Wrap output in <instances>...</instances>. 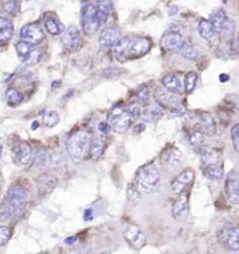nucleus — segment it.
<instances>
[{
  "instance_id": "22",
  "label": "nucleus",
  "mask_w": 239,
  "mask_h": 254,
  "mask_svg": "<svg viewBox=\"0 0 239 254\" xmlns=\"http://www.w3.org/2000/svg\"><path fill=\"white\" fill-rule=\"evenodd\" d=\"M198 31L201 38L208 42L213 40L218 35L213 24L209 20H201L198 25Z\"/></svg>"
},
{
  "instance_id": "37",
  "label": "nucleus",
  "mask_w": 239,
  "mask_h": 254,
  "mask_svg": "<svg viewBox=\"0 0 239 254\" xmlns=\"http://www.w3.org/2000/svg\"><path fill=\"white\" fill-rule=\"evenodd\" d=\"M3 10L10 15H16L19 11L18 0H1Z\"/></svg>"
},
{
  "instance_id": "27",
  "label": "nucleus",
  "mask_w": 239,
  "mask_h": 254,
  "mask_svg": "<svg viewBox=\"0 0 239 254\" xmlns=\"http://www.w3.org/2000/svg\"><path fill=\"white\" fill-rule=\"evenodd\" d=\"M16 158L21 164L27 165L31 161L32 149L31 146L26 142L18 145L16 149Z\"/></svg>"
},
{
  "instance_id": "43",
  "label": "nucleus",
  "mask_w": 239,
  "mask_h": 254,
  "mask_svg": "<svg viewBox=\"0 0 239 254\" xmlns=\"http://www.w3.org/2000/svg\"><path fill=\"white\" fill-rule=\"evenodd\" d=\"M139 105H140L136 101L131 102L129 107V110H128V112H129V115L131 117L135 118V119H137L138 117H140V115H141V110H140Z\"/></svg>"
},
{
  "instance_id": "32",
  "label": "nucleus",
  "mask_w": 239,
  "mask_h": 254,
  "mask_svg": "<svg viewBox=\"0 0 239 254\" xmlns=\"http://www.w3.org/2000/svg\"><path fill=\"white\" fill-rule=\"evenodd\" d=\"M46 29L52 35H58L65 31V27L59 20L49 18L45 22Z\"/></svg>"
},
{
  "instance_id": "35",
  "label": "nucleus",
  "mask_w": 239,
  "mask_h": 254,
  "mask_svg": "<svg viewBox=\"0 0 239 254\" xmlns=\"http://www.w3.org/2000/svg\"><path fill=\"white\" fill-rule=\"evenodd\" d=\"M60 121V118L59 114L55 111L47 112L43 118L44 125L49 128H52L57 126L59 124Z\"/></svg>"
},
{
  "instance_id": "40",
  "label": "nucleus",
  "mask_w": 239,
  "mask_h": 254,
  "mask_svg": "<svg viewBox=\"0 0 239 254\" xmlns=\"http://www.w3.org/2000/svg\"><path fill=\"white\" fill-rule=\"evenodd\" d=\"M231 136L234 149L239 153V123L232 127Z\"/></svg>"
},
{
  "instance_id": "53",
  "label": "nucleus",
  "mask_w": 239,
  "mask_h": 254,
  "mask_svg": "<svg viewBox=\"0 0 239 254\" xmlns=\"http://www.w3.org/2000/svg\"><path fill=\"white\" fill-rule=\"evenodd\" d=\"M3 147L1 146H0V157H1V153H2Z\"/></svg>"
},
{
  "instance_id": "19",
  "label": "nucleus",
  "mask_w": 239,
  "mask_h": 254,
  "mask_svg": "<svg viewBox=\"0 0 239 254\" xmlns=\"http://www.w3.org/2000/svg\"><path fill=\"white\" fill-rule=\"evenodd\" d=\"M97 3V19L100 26H102L108 20L114 9V6L111 0H100Z\"/></svg>"
},
{
  "instance_id": "51",
  "label": "nucleus",
  "mask_w": 239,
  "mask_h": 254,
  "mask_svg": "<svg viewBox=\"0 0 239 254\" xmlns=\"http://www.w3.org/2000/svg\"><path fill=\"white\" fill-rule=\"evenodd\" d=\"M39 126V123L37 122H36V121H35V122H34L33 123H32V129H34V130H35V129H37V128H38Z\"/></svg>"
},
{
  "instance_id": "48",
  "label": "nucleus",
  "mask_w": 239,
  "mask_h": 254,
  "mask_svg": "<svg viewBox=\"0 0 239 254\" xmlns=\"http://www.w3.org/2000/svg\"><path fill=\"white\" fill-rule=\"evenodd\" d=\"M76 240H77V237L71 236L65 239V240H64V243H65L66 245H68V246H71V245H72L73 244L76 243Z\"/></svg>"
},
{
  "instance_id": "28",
  "label": "nucleus",
  "mask_w": 239,
  "mask_h": 254,
  "mask_svg": "<svg viewBox=\"0 0 239 254\" xmlns=\"http://www.w3.org/2000/svg\"><path fill=\"white\" fill-rule=\"evenodd\" d=\"M58 179L52 175H47L40 179L39 182V190L43 195L51 193L57 187Z\"/></svg>"
},
{
  "instance_id": "52",
  "label": "nucleus",
  "mask_w": 239,
  "mask_h": 254,
  "mask_svg": "<svg viewBox=\"0 0 239 254\" xmlns=\"http://www.w3.org/2000/svg\"><path fill=\"white\" fill-rule=\"evenodd\" d=\"M100 1V0H81V1L82 2H84V3H90V1Z\"/></svg>"
},
{
  "instance_id": "1",
  "label": "nucleus",
  "mask_w": 239,
  "mask_h": 254,
  "mask_svg": "<svg viewBox=\"0 0 239 254\" xmlns=\"http://www.w3.org/2000/svg\"><path fill=\"white\" fill-rule=\"evenodd\" d=\"M91 137L87 131L77 130L71 134L66 142L68 155L75 163H81L88 157Z\"/></svg>"
},
{
  "instance_id": "30",
  "label": "nucleus",
  "mask_w": 239,
  "mask_h": 254,
  "mask_svg": "<svg viewBox=\"0 0 239 254\" xmlns=\"http://www.w3.org/2000/svg\"><path fill=\"white\" fill-rule=\"evenodd\" d=\"M163 116V112L162 109L158 106H151V107H147L146 110L143 111V118L146 122L155 123L158 122L162 119Z\"/></svg>"
},
{
  "instance_id": "6",
  "label": "nucleus",
  "mask_w": 239,
  "mask_h": 254,
  "mask_svg": "<svg viewBox=\"0 0 239 254\" xmlns=\"http://www.w3.org/2000/svg\"><path fill=\"white\" fill-rule=\"evenodd\" d=\"M82 29L87 35H92L98 30L100 24L97 19V6L93 3H87L81 8Z\"/></svg>"
},
{
  "instance_id": "15",
  "label": "nucleus",
  "mask_w": 239,
  "mask_h": 254,
  "mask_svg": "<svg viewBox=\"0 0 239 254\" xmlns=\"http://www.w3.org/2000/svg\"><path fill=\"white\" fill-rule=\"evenodd\" d=\"M185 41L179 32L172 31L167 32L160 39V47L165 51H175L180 49Z\"/></svg>"
},
{
  "instance_id": "31",
  "label": "nucleus",
  "mask_w": 239,
  "mask_h": 254,
  "mask_svg": "<svg viewBox=\"0 0 239 254\" xmlns=\"http://www.w3.org/2000/svg\"><path fill=\"white\" fill-rule=\"evenodd\" d=\"M177 53L179 56L189 61H194L199 57V51L188 42H185L180 49H178Z\"/></svg>"
},
{
  "instance_id": "23",
  "label": "nucleus",
  "mask_w": 239,
  "mask_h": 254,
  "mask_svg": "<svg viewBox=\"0 0 239 254\" xmlns=\"http://www.w3.org/2000/svg\"><path fill=\"white\" fill-rule=\"evenodd\" d=\"M105 143L101 138H91L90 148H89L88 157L94 161H98L102 158L104 151Z\"/></svg>"
},
{
  "instance_id": "41",
  "label": "nucleus",
  "mask_w": 239,
  "mask_h": 254,
  "mask_svg": "<svg viewBox=\"0 0 239 254\" xmlns=\"http://www.w3.org/2000/svg\"><path fill=\"white\" fill-rule=\"evenodd\" d=\"M11 238V233L7 227L0 226V247L4 246Z\"/></svg>"
},
{
  "instance_id": "21",
  "label": "nucleus",
  "mask_w": 239,
  "mask_h": 254,
  "mask_svg": "<svg viewBox=\"0 0 239 254\" xmlns=\"http://www.w3.org/2000/svg\"><path fill=\"white\" fill-rule=\"evenodd\" d=\"M225 243L230 250H239V227L230 226L226 228Z\"/></svg>"
},
{
  "instance_id": "8",
  "label": "nucleus",
  "mask_w": 239,
  "mask_h": 254,
  "mask_svg": "<svg viewBox=\"0 0 239 254\" xmlns=\"http://www.w3.org/2000/svg\"><path fill=\"white\" fill-rule=\"evenodd\" d=\"M195 180V173L191 168L182 170L172 182V187L174 192L179 195L187 194L189 189L194 184Z\"/></svg>"
},
{
  "instance_id": "36",
  "label": "nucleus",
  "mask_w": 239,
  "mask_h": 254,
  "mask_svg": "<svg viewBox=\"0 0 239 254\" xmlns=\"http://www.w3.org/2000/svg\"><path fill=\"white\" fill-rule=\"evenodd\" d=\"M150 91L148 87L146 85L143 84L139 86L136 92V101L140 105L146 106L149 102Z\"/></svg>"
},
{
  "instance_id": "39",
  "label": "nucleus",
  "mask_w": 239,
  "mask_h": 254,
  "mask_svg": "<svg viewBox=\"0 0 239 254\" xmlns=\"http://www.w3.org/2000/svg\"><path fill=\"white\" fill-rule=\"evenodd\" d=\"M11 208L6 202L1 204L0 206V222H4L9 219L13 214Z\"/></svg>"
},
{
  "instance_id": "33",
  "label": "nucleus",
  "mask_w": 239,
  "mask_h": 254,
  "mask_svg": "<svg viewBox=\"0 0 239 254\" xmlns=\"http://www.w3.org/2000/svg\"><path fill=\"white\" fill-rule=\"evenodd\" d=\"M204 133L201 130L200 127L192 129L189 134V141L191 146L197 150H200L204 143Z\"/></svg>"
},
{
  "instance_id": "47",
  "label": "nucleus",
  "mask_w": 239,
  "mask_h": 254,
  "mask_svg": "<svg viewBox=\"0 0 239 254\" xmlns=\"http://www.w3.org/2000/svg\"><path fill=\"white\" fill-rule=\"evenodd\" d=\"M146 129V126L144 124H139V125L136 126L135 127H134V132L136 133V134H140L143 132Z\"/></svg>"
},
{
  "instance_id": "9",
  "label": "nucleus",
  "mask_w": 239,
  "mask_h": 254,
  "mask_svg": "<svg viewBox=\"0 0 239 254\" xmlns=\"http://www.w3.org/2000/svg\"><path fill=\"white\" fill-rule=\"evenodd\" d=\"M151 47V41L146 37H137L130 38L127 47V60L143 57L150 51Z\"/></svg>"
},
{
  "instance_id": "50",
  "label": "nucleus",
  "mask_w": 239,
  "mask_h": 254,
  "mask_svg": "<svg viewBox=\"0 0 239 254\" xmlns=\"http://www.w3.org/2000/svg\"><path fill=\"white\" fill-rule=\"evenodd\" d=\"M219 78L220 81H221V82L225 83L230 80V76H229V75L227 74H221L220 75Z\"/></svg>"
},
{
  "instance_id": "2",
  "label": "nucleus",
  "mask_w": 239,
  "mask_h": 254,
  "mask_svg": "<svg viewBox=\"0 0 239 254\" xmlns=\"http://www.w3.org/2000/svg\"><path fill=\"white\" fill-rule=\"evenodd\" d=\"M136 187L145 193H153L160 188L161 175L154 163L143 165L136 173Z\"/></svg>"
},
{
  "instance_id": "10",
  "label": "nucleus",
  "mask_w": 239,
  "mask_h": 254,
  "mask_svg": "<svg viewBox=\"0 0 239 254\" xmlns=\"http://www.w3.org/2000/svg\"><path fill=\"white\" fill-rule=\"evenodd\" d=\"M27 201V192L21 187H13L8 190L6 202L13 214L21 212Z\"/></svg>"
},
{
  "instance_id": "44",
  "label": "nucleus",
  "mask_w": 239,
  "mask_h": 254,
  "mask_svg": "<svg viewBox=\"0 0 239 254\" xmlns=\"http://www.w3.org/2000/svg\"><path fill=\"white\" fill-rule=\"evenodd\" d=\"M48 159H49V156H48L47 153L41 151L37 153V156H36V163L38 164L39 166H44L47 164Z\"/></svg>"
},
{
  "instance_id": "3",
  "label": "nucleus",
  "mask_w": 239,
  "mask_h": 254,
  "mask_svg": "<svg viewBox=\"0 0 239 254\" xmlns=\"http://www.w3.org/2000/svg\"><path fill=\"white\" fill-rule=\"evenodd\" d=\"M107 123L111 129L117 134H122L131 125V116L121 105H116L109 111Z\"/></svg>"
},
{
  "instance_id": "46",
  "label": "nucleus",
  "mask_w": 239,
  "mask_h": 254,
  "mask_svg": "<svg viewBox=\"0 0 239 254\" xmlns=\"http://www.w3.org/2000/svg\"><path fill=\"white\" fill-rule=\"evenodd\" d=\"M83 219L85 221H91L93 219V211L91 208L85 209L84 214H83Z\"/></svg>"
},
{
  "instance_id": "38",
  "label": "nucleus",
  "mask_w": 239,
  "mask_h": 254,
  "mask_svg": "<svg viewBox=\"0 0 239 254\" xmlns=\"http://www.w3.org/2000/svg\"><path fill=\"white\" fill-rule=\"evenodd\" d=\"M6 100L8 103L11 106H17L20 105L23 100V95L18 90L10 88L6 93Z\"/></svg>"
},
{
  "instance_id": "5",
  "label": "nucleus",
  "mask_w": 239,
  "mask_h": 254,
  "mask_svg": "<svg viewBox=\"0 0 239 254\" xmlns=\"http://www.w3.org/2000/svg\"><path fill=\"white\" fill-rule=\"evenodd\" d=\"M122 236L129 246L134 250L140 251L146 246L147 239L146 235L139 228L131 223H124L122 228Z\"/></svg>"
},
{
  "instance_id": "29",
  "label": "nucleus",
  "mask_w": 239,
  "mask_h": 254,
  "mask_svg": "<svg viewBox=\"0 0 239 254\" xmlns=\"http://www.w3.org/2000/svg\"><path fill=\"white\" fill-rule=\"evenodd\" d=\"M13 33V25L11 20L0 17V42L9 40Z\"/></svg>"
},
{
  "instance_id": "24",
  "label": "nucleus",
  "mask_w": 239,
  "mask_h": 254,
  "mask_svg": "<svg viewBox=\"0 0 239 254\" xmlns=\"http://www.w3.org/2000/svg\"><path fill=\"white\" fill-rule=\"evenodd\" d=\"M203 173L206 178L213 181H218L223 178L224 169L223 164L220 163H210L205 165Z\"/></svg>"
},
{
  "instance_id": "11",
  "label": "nucleus",
  "mask_w": 239,
  "mask_h": 254,
  "mask_svg": "<svg viewBox=\"0 0 239 254\" xmlns=\"http://www.w3.org/2000/svg\"><path fill=\"white\" fill-rule=\"evenodd\" d=\"M209 20L213 24L218 35L234 30L233 23L229 19L223 8H218L213 10L210 14Z\"/></svg>"
},
{
  "instance_id": "4",
  "label": "nucleus",
  "mask_w": 239,
  "mask_h": 254,
  "mask_svg": "<svg viewBox=\"0 0 239 254\" xmlns=\"http://www.w3.org/2000/svg\"><path fill=\"white\" fill-rule=\"evenodd\" d=\"M16 49L20 61L27 65L37 64L42 59V49L35 44L21 41L16 44Z\"/></svg>"
},
{
  "instance_id": "16",
  "label": "nucleus",
  "mask_w": 239,
  "mask_h": 254,
  "mask_svg": "<svg viewBox=\"0 0 239 254\" xmlns=\"http://www.w3.org/2000/svg\"><path fill=\"white\" fill-rule=\"evenodd\" d=\"M62 43L66 50L76 51L82 45V37L79 30L76 27L70 26L62 37Z\"/></svg>"
},
{
  "instance_id": "13",
  "label": "nucleus",
  "mask_w": 239,
  "mask_h": 254,
  "mask_svg": "<svg viewBox=\"0 0 239 254\" xmlns=\"http://www.w3.org/2000/svg\"><path fill=\"white\" fill-rule=\"evenodd\" d=\"M225 191L227 198L233 204H239V174L232 172L225 181Z\"/></svg>"
},
{
  "instance_id": "18",
  "label": "nucleus",
  "mask_w": 239,
  "mask_h": 254,
  "mask_svg": "<svg viewBox=\"0 0 239 254\" xmlns=\"http://www.w3.org/2000/svg\"><path fill=\"white\" fill-rule=\"evenodd\" d=\"M158 100L160 105L172 111L173 113L180 114L185 112V108L179 99L170 96L166 93L159 95Z\"/></svg>"
},
{
  "instance_id": "17",
  "label": "nucleus",
  "mask_w": 239,
  "mask_h": 254,
  "mask_svg": "<svg viewBox=\"0 0 239 254\" xmlns=\"http://www.w3.org/2000/svg\"><path fill=\"white\" fill-rule=\"evenodd\" d=\"M172 214L174 219L179 221H182L187 217L189 214L187 194L179 195L172 206Z\"/></svg>"
},
{
  "instance_id": "49",
  "label": "nucleus",
  "mask_w": 239,
  "mask_h": 254,
  "mask_svg": "<svg viewBox=\"0 0 239 254\" xmlns=\"http://www.w3.org/2000/svg\"><path fill=\"white\" fill-rule=\"evenodd\" d=\"M232 48L234 50L239 52V39H234L232 42Z\"/></svg>"
},
{
  "instance_id": "7",
  "label": "nucleus",
  "mask_w": 239,
  "mask_h": 254,
  "mask_svg": "<svg viewBox=\"0 0 239 254\" xmlns=\"http://www.w3.org/2000/svg\"><path fill=\"white\" fill-rule=\"evenodd\" d=\"M160 162L166 170H179L182 164V153L175 146H167L160 153Z\"/></svg>"
},
{
  "instance_id": "25",
  "label": "nucleus",
  "mask_w": 239,
  "mask_h": 254,
  "mask_svg": "<svg viewBox=\"0 0 239 254\" xmlns=\"http://www.w3.org/2000/svg\"><path fill=\"white\" fill-rule=\"evenodd\" d=\"M129 41H130V37H122L114 47V55L119 62L123 63L127 61V52Z\"/></svg>"
},
{
  "instance_id": "14",
  "label": "nucleus",
  "mask_w": 239,
  "mask_h": 254,
  "mask_svg": "<svg viewBox=\"0 0 239 254\" xmlns=\"http://www.w3.org/2000/svg\"><path fill=\"white\" fill-rule=\"evenodd\" d=\"M20 37L32 44H38L44 40L45 35L42 28L35 24L24 25L20 32Z\"/></svg>"
},
{
  "instance_id": "12",
  "label": "nucleus",
  "mask_w": 239,
  "mask_h": 254,
  "mask_svg": "<svg viewBox=\"0 0 239 254\" xmlns=\"http://www.w3.org/2000/svg\"><path fill=\"white\" fill-rule=\"evenodd\" d=\"M122 31L120 28L114 25L107 27L100 32L99 35V44L103 49H109L115 47L121 39Z\"/></svg>"
},
{
  "instance_id": "26",
  "label": "nucleus",
  "mask_w": 239,
  "mask_h": 254,
  "mask_svg": "<svg viewBox=\"0 0 239 254\" xmlns=\"http://www.w3.org/2000/svg\"><path fill=\"white\" fill-rule=\"evenodd\" d=\"M164 88L172 93H179L181 89V83L177 76L174 74H167L162 79Z\"/></svg>"
},
{
  "instance_id": "34",
  "label": "nucleus",
  "mask_w": 239,
  "mask_h": 254,
  "mask_svg": "<svg viewBox=\"0 0 239 254\" xmlns=\"http://www.w3.org/2000/svg\"><path fill=\"white\" fill-rule=\"evenodd\" d=\"M198 81V74L194 71H190L185 75L184 79L185 91L187 94H190L195 89Z\"/></svg>"
},
{
  "instance_id": "42",
  "label": "nucleus",
  "mask_w": 239,
  "mask_h": 254,
  "mask_svg": "<svg viewBox=\"0 0 239 254\" xmlns=\"http://www.w3.org/2000/svg\"><path fill=\"white\" fill-rule=\"evenodd\" d=\"M137 187H136L134 184H131L128 187L127 189V197L131 202H136L138 200V197H139V191L137 190Z\"/></svg>"
},
{
  "instance_id": "20",
  "label": "nucleus",
  "mask_w": 239,
  "mask_h": 254,
  "mask_svg": "<svg viewBox=\"0 0 239 254\" xmlns=\"http://www.w3.org/2000/svg\"><path fill=\"white\" fill-rule=\"evenodd\" d=\"M199 120H200L199 127L204 134L211 137L216 134V124L211 114L206 112H201L199 114Z\"/></svg>"
},
{
  "instance_id": "45",
  "label": "nucleus",
  "mask_w": 239,
  "mask_h": 254,
  "mask_svg": "<svg viewBox=\"0 0 239 254\" xmlns=\"http://www.w3.org/2000/svg\"><path fill=\"white\" fill-rule=\"evenodd\" d=\"M99 130L103 134H107L110 131L111 127L109 125L108 123H100V125L98 126Z\"/></svg>"
}]
</instances>
